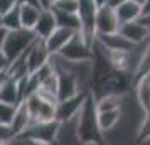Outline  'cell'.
<instances>
[{
    "label": "cell",
    "mask_w": 150,
    "mask_h": 145,
    "mask_svg": "<svg viewBox=\"0 0 150 145\" xmlns=\"http://www.w3.org/2000/svg\"><path fill=\"white\" fill-rule=\"evenodd\" d=\"M76 135L83 145H106L105 133L98 125L96 98L91 91H88L81 111L76 117Z\"/></svg>",
    "instance_id": "obj_1"
},
{
    "label": "cell",
    "mask_w": 150,
    "mask_h": 145,
    "mask_svg": "<svg viewBox=\"0 0 150 145\" xmlns=\"http://www.w3.org/2000/svg\"><path fill=\"white\" fill-rule=\"evenodd\" d=\"M37 39L39 37L30 29L21 27V29H15V30H8L7 35H5V41H4V46H2V51L7 54L10 61H14L22 52H25Z\"/></svg>",
    "instance_id": "obj_2"
},
{
    "label": "cell",
    "mask_w": 150,
    "mask_h": 145,
    "mask_svg": "<svg viewBox=\"0 0 150 145\" xmlns=\"http://www.w3.org/2000/svg\"><path fill=\"white\" fill-rule=\"evenodd\" d=\"M59 130H61V122H57V120H54V122H32L17 137L54 145V142L57 140V135H59Z\"/></svg>",
    "instance_id": "obj_3"
},
{
    "label": "cell",
    "mask_w": 150,
    "mask_h": 145,
    "mask_svg": "<svg viewBox=\"0 0 150 145\" xmlns=\"http://www.w3.org/2000/svg\"><path fill=\"white\" fill-rule=\"evenodd\" d=\"M59 54L62 57H66L68 61H73V62L91 61L93 59V46L84 41V37L79 32H76L74 37L64 46V49Z\"/></svg>",
    "instance_id": "obj_4"
},
{
    "label": "cell",
    "mask_w": 150,
    "mask_h": 145,
    "mask_svg": "<svg viewBox=\"0 0 150 145\" xmlns=\"http://www.w3.org/2000/svg\"><path fill=\"white\" fill-rule=\"evenodd\" d=\"M86 96H88V91H81V93H78L74 96L57 101V106H56V120L61 122V123L74 120L79 115Z\"/></svg>",
    "instance_id": "obj_5"
},
{
    "label": "cell",
    "mask_w": 150,
    "mask_h": 145,
    "mask_svg": "<svg viewBox=\"0 0 150 145\" xmlns=\"http://www.w3.org/2000/svg\"><path fill=\"white\" fill-rule=\"evenodd\" d=\"M118 29H120V21H118L115 8H111L110 5L98 7V12H96V35L113 34V32H118Z\"/></svg>",
    "instance_id": "obj_6"
},
{
    "label": "cell",
    "mask_w": 150,
    "mask_h": 145,
    "mask_svg": "<svg viewBox=\"0 0 150 145\" xmlns=\"http://www.w3.org/2000/svg\"><path fill=\"white\" fill-rule=\"evenodd\" d=\"M49 59H51V52L47 51L46 47V42L42 39H37V41L30 46L27 52V68H29V73L32 74L35 73L37 69H41L44 64H47Z\"/></svg>",
    "instance_id": "obj_7"
},
{
    "label": "cell",
    "mask_w": 150,
    "mask_h": 145,
    "mask_svg": "<svg viewBox=\"0 0 150 145\" xmlns=\"http://www.w3.org/2000/svg\"><path fill=\"white\" fill-rule=\"evenodd\" d=\"M76 32H78V30H73V29L57 27L52 34L49 35L47 39H44L47 51L51 52V54H59L62 49H64V46H66V44L74 37Z\"/></svg>",
    "instance_id": "obj_8"
},
{
    "label": "cell",
    "mask_w": 150,
    "mask_h": 145,
    "mask_svg": "<svg viewBox=\"0 0 150 145\" xmlns=\"http://www.w3.org/2000/svg\"><path fill=\"white\" fill-rule=\"evenodd\" d=\"M57 29V21H56V15H54V10L51 7L47 8H42L41 10V15H39V21L35 24L34 27V32L39 39H47L49 35L54 32Z\"/></svg>",
    "instance_id": "obj_9"
},
{
    "label": "cell",
    "mask_w": 150,
    "mask_h": 145,
    "mask_svg": "<svg viewBox=\"0 0 150 145\" xmlns=\"http://www.w3.org/2000/svg\"><path fill=\"white\" fill-rule=\"evenodd\" d=\"M118 32H122L128 41H132L133 44H142L150 37V30L143 25L140 21H132V22H125L120 25Z\"/></svg>",
    "instance_id": "obj_10"
},
{
    "label": "cell",
    "mask_w": 150,
    "mask_h": 145,
    "mask_svg": "<svg viewBox=\"0 0 150 145\" xmlns=\"http://www.w3.org/2000/svg\"><path fill=\"white\" fill-rule=\"evenodd\" d=\"M96 39L110 51H132L137 47V44L128 41L122 32H113V34H98Z\"/></svg>",
    "instance_id": "obj_11"
},
{
    "label": "cell",
    "mask_w": 150,
    "mask_h": 145,
    "mask_svg": "<svg viewBox=\"0 0 150 145\" xmlns=\"http://www.w3.org/2000/svg\"><path fill=\"white\" fill-rule=\"evenodd\" d=\"M133 93L140 108L145 113H150V73L133 81Z\"/></svg>",
    "instance_id": "obj_12"
},
{
    "label": "cell",
    "mask_w": 150,
    "mask_h": 145,
    "mask_svg": "<svg viewBox=\"0 0 150 145\" xmlns=\"http://www.w3.org/2000/svg\"><path fill=\"white\" fill-rule=\"evenodd\" d=\"M30 123H32V115H30V111L27 108V103L25 101H21V103L17 105L15 115L12 118V123H10L12 130H14V135L15 137L21 135Z\"/></svg>",
    "instance_id": "obj_13"
},
{
    "label": "cell",
    "mask_w": 150,
    "mask_h": 145,
    "mask_svg": "<svg viewBox=\"0 0 150 145\" xmlns=\"http://www.w3.org/2000/svg\"><path fill=\"white\" fill-rule=\"evenodd\" d=\"M115 10L116 15H118V21H120V25L125 24V22L138 21L142 17V4H138L135 0H127L125 4H122Z\"/></svg>",
    "instance_id": "obj_14"
},
{
    "label": "cell",
    "mask_w": 150,
    "mask_h": 145,
    "mask_svg": "<svg viewBox=\"0 0 150 145\" xmlns=\"http://www.w3.org/2000/svg\"><path fill=\"white\" fill-rule=\"evenodd\" d=\"M122 118H123V108L98 111V125H100L103 133H108L113 128H116L122 122Z\"/></svg>",
    "instance_id": "obj_15"
},
{
    "label": "cell",
    "mask_w": 150,
    "mask_h": 145,
    "mask_svg": "<svg viewBox=\"0 0 150 145\" xmlns=\"http://www.w3.org/2000/svg\"><path fill=\"white\" fill-rule=\"evenodd\" d=\"M0 101L4 103L19 105L21 103V95H19V84L15 78L7 76L4 83L0 84Z\"/></svg>",
    "instance_id": "obj_16"
},
{
    "label": "cell",
    "mask_w": 150,
    "mask_h": 145,
    "mask_svg": "<svg viewBox=\"0 0 150 145\" xmlns=\"http://www.w3.org/2000/svg\"><path fill=\"white\" fill-rule=\"evenodd\" d=\"M21 8V24L24 29H30L34 30L35 24L39 21V15H41V7H35V5H27V4H19Z\"/></svg>",
    "instance_id": "obj_17"
},
{
    "label": "cell",
    "mask_w": 150,
    "mask_h": 145,
    "mask_svg": "<svg viewBox=\"0 0 150 145\" xmlns=\"http://www.w3.org/2000/svg\"><path fill=\"white\" fill-rule=\"evenodd\" d=\"M123 100H125V95H115V93L103 95V96L96 98V110L98 111H106V110L122 108Z\"/></svg>",
    "instance_id": "obj_18"
},
{
    "label": "cell",
    "mask_w": 150,
    "mask_h": 145,
    "mask_svg": "<svg viewBox=\"0 0 150 145\" xmlns=\"http://www.w3.org/2000/svg\"><path fill=\"white\" fill-rule=\"evenodd\" d=\"M54 10L56 21H57V27H66L73 29V30H79L81 29V19L78 14H69V12H61V10Z\"/></svg>",
    "instance_id": "obj_19"
},
{
    "label": "cell",
    "mask_w": 150,
    "mask_h": 145,
    "mask_svg": "<svg viewBox=\"0 0 150 145\" xmlns=\"http://www.w3.org/2000/svg\"><path fill=\"white\" fill-rule=\"evenodd\" d=\"M56 106H57V103L44 100L32 122H54L56 120Z\"/></svg>",
    "instance_id": "obj_20"
},
{
    "label": "cell",
    "mask_w": 150,
    "mask_h": 145,
    "mask_svg": "<svg viewBox=\"0 0 150 145\" xmlns=\"http://www.w3.org/2000/svg\"><path fill=\"white\" fill-rule=\"evenodd\" d=\"M0 25H4L7 30H15V29L22 27V24H21V8H19V5L4 14L2 24H0Z\"/></svg>",
    "instance_id": "obj_21"
},
{
    "label": "cell",
    "mask_w": 150,
    "mask_h": 145,
    "mask_svg": "<svg viewBox=\"0 0 150 145\" xmlns=\"http://www.w3.org/2000/svg\"><path fill=\"white\" fill-rule=\"evenodd\" d=\"M135 140L138 144H147L150 140V113H145L140 123L137 127V135Z\"/></svg>",
    "instance_id": "obj_22"
},
{
    "label": "cell",
    "mask_w": 150,
    "mask_h": 145,
    "mask_svg": "<svg viewBox=\"0 0 150 145\" xmlns=\"http://www.w3.org/2000/svg\"><path fill=\"white\" fill-rule=\"evenodd\" d=\"M51 8L61 10V12H69V14H78L79 0H52Z\"/></svg>",
    "instance_id": "obj_23"
},
{
    "label": "cell",
    "mask_w": 150,
    "mask_h": 145,
    "mask_svg": "<svg viewBox=\"0 0 150 145\" xmlns=\"http://www.w3.org/2000/svg\"><path fill=\"white\" fill-rule=\"evenodd\" d=\"M15 110H17V105L12 103H4L0 101V123H12V118L15 115Z\"/></svg>",
    "instance_id": "obj_24"
},
{
    "label": "cell",
    "mask_w": 150,
    "mask_h": 145,
    "mask_svg": "<svg viewBox=\"0 0 150 145\" xmlns=\"http://www.w3.org/2000/svg\"><path fill=\"white\" fill-rule=\"evenodd\" d=\"M14 130H12V127L7 123H0V144H7L10 142L12 138H14Z\"/></svg>",
    "instance_id": "obj_25"
},
{
    "label": "cell",
    "mask_w": 150,
    "mask_h": 145,
    "mask_svg": "<svg viewBox=\"0 0 150 145\" xmlns=\"http://www.w3.org/2000/svg\"><path fill=\"white\" fill-rule=\"evenodd\" d=\"M19 5V0H0V10L5 14L8 10H12L14 7Z\"/></svg>",
    "instance_id": "obj_26"
},
{
    "label": "cell",
    "mask_w": 150,
    "mask_h": 145,
    "mask_svg": "<svg viewBox=\"0 0 150 145\" xmlns=\"http://www.w3.org/2000/svg\"><path fill=\"white\" fill-rule=\"evenodd\" d=\"M8 66H10V59H8L7 54L0 49V74H2V73H7Z\"/></svg>",
    "instance_id": "obj_27"
},
{
    "label": "cell",
    "mask_w": 150,
    "mask_h": 145,
    "mask_svg": "<svg viewBox=\"0 0 150 145\" xmlns=\"http://www.w3.org/2000/svg\"><path fill=\"white\" fill-rule=\"evenodd\" d=\"M10 145H29V142L22 137H14L10 140Z\"/></svg>",
    "instance_id": "obj_28"
},
{
    "label": "cell",
    "mask_w": 150,
    "mask_h": 145,
    "mask_svg": "<svg viewBox=\"0 0 150 145\" xmlns=\"http://www.w3.org/2000/svg\"><path fill=\"white\" fill-rule=\"evenodd\" d=\"M19 4H27V5H35V7H41V8H44L41 5V2H39V0H19Z\"/></svg>",
    "instance_id": "obj_29"
},
{
    "label": "cell",
    "mask_w": 150,
    "mask_h": 145,
    "mask_svg": "<svg viewBox=\"0 0 150 145\" xmlns=\"http://www.w3.org/2000/svg\"><path fill=\"white\" fill-rule=\"evenodd\" d=\"M125 2H127V0H108V4H106V5H110L111 8H118L122 4H125Z\"/></svg>",
    "instance_id": "obj_30"
},
{
    "label": "cell",
    "mask_w": 150,
    "mask_h": 145,
    "mask_svg": "<svg viewBox=\"0 0 150 145\" xmlns=\"http://www.w3.org/2000/svg\"><path fill=\"white\" fill-rule=\"evenodd\" d=\"M7 29L4 27V25H0V49H2V46H4V41H5V35H7Z\"/></svg>",
    "instance_id": "obj_31"
},
{
    "label": "cell",
    "mask_w": 150,
    "mask_h": 145,
    "mask_svg": "<svg viewBox=\"0 0 150 145\" xmlns=\"http://www.w3.org/2000/svg\"><path fill=\"white\" fill-rule=\"evenodd\" d=\"M138 21L142 22L143 25H145V27H147V29L150 30V14H147V15H142V17H140Z\"/></svg>",
    "instance_id": "obj_32"
},
{
    "label": "cell",
    "mask_w": 150,
    "mask_h": 145,
    "mask_svg": "<svg viewBox=\"0 0 150 145\" xmlns=\"http://www.w3.org/2000/svg\"><path fill=\"white\" fill-rule=\"evenodd\" d=\"M150 14V0H145L142 4V15Z\"/></svg>",
    "instance_id": "obj_33"
},
{
    "label": "cell",
    "mask_w": 150,
    "mask_h": 145,
    "mask_svg": "<svg viewBox=\"0 0 150 145\" xmlns=\"http://www.w3.org/2000/svg\"><path fill=\"white\" fill-rule=\"evenodd\" d=\"M27 142H29V145H51V144H44V142H37V140H27Z\"/></svg>",
    "instance_id": "obj_34"
},
{
    "label": "cell",
    "mask_w": 150,
    "mask_h": 145,
    "mask_svg": "<svg viewBox=\"0 0 150 145\" xmlns=\"http://www.w3.org/2000/svg\"><path fill=\"white\" fill-rule=\"evenodd\" d=\"M41 2V5L44 8H47V7H51V0H39Z\"/></svg>",
    "instance_id": "obj_35"
},
{
    "label": "cell",
    "mask_w": 150,
    "mask_h": 145,
    "mask_svg": "<svg viewBox=\"0 0 150 145\" xmlns=\"http://www.w3.org/2000/svg\"><path fill=\"white\" fill-rule=\"evenodd\" d=\"M96 2V5H98V7H103V5H106V4H108V0H95Z\"/></svg>",
    "instance_id": "obj_36"
},
{
    "label": "cell",
    "mask_w": 150,
    "mask_h": 145,
    "mask_svg": "<svg viewBox=\"0 0 150 145\" xmlns=\"http://www.w3.org/2000/svg\"><path fill=\"white\" fill-rule=\"evenodd\" d=\"M2 17H4V12L0 10V24H2Z\"/></svg>",
    "instance_id": "obj_37"
},
{
    "label": "cell",
    "mask_w": 150,
    "mask_h": 145,
    "mask_svg": "<svg viewBox=\"0 0 150 145\" xmlns=\"http://www.w3.org/2000/svg\"><path fill=\"white\" fill-rule=\"evenodd\" d=\"M135 2H138V4H143V2H145V0H135Z\"/></svg>",
    "instance_id": "obj_38"
},
{
    "label": "cell",
    "mask_w": 150,
    "mask_h": 145,
    "mask_svg": "<svg viewBox=\"0 0 150 145\" xmlns=\"http://www.w3.org/2000/svg\"><path fill=\"white\" fill-rule=\"evenodd\" d=\"M0 145H10V142H7V144H0Z\"/></svg>",
    "instance_id": "obj_39"
},
{
    "label": "cell",
    "mask_w": 150,
    "mask_h": 145,
    "mask_svg": "<svg viewBox=\"0 0 150 145\" xmlns=\"http://www.w3.org/2000/svg\"><path fill=\"white\" fill-rule=\"evenodd\" d=\"M51 4H52V0H51Z\"/></svg>",
    "instance_id": "obj_40"
}]
</instances>
